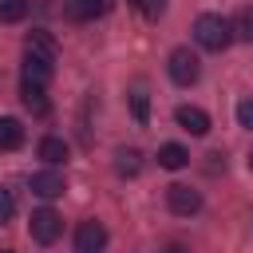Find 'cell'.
<instances>
[{
	"label": "cell",
	"mask_w": 253,
	"mask_h": 253,
	"mask_svg": "<svg viewBox=\"0 0 253 253\" xmlns=\"http://www.w3.org/2000/svg\"><path fill=\"white\" fill-rule=\"evenodd\" d=\"M12 213H16V198H12V190H4V186H0V225H4V221H12Z\"/></svg>",
	"instance_id": "19"
},
{
	"label": "cell",
	"mask_w": 253,
	"mask_h": 253,
	"mask_svg": "<svg viewBox=\"0 0 253 253\" xmlns=\"http://www.w3.org/2000/svg\"><path fill=\"white\" fill-rule=\"evenodd\" d=\"M166 71H170V79H174L178 87H190V83H198L202 63H198V55H194L190 47H174L170 59H166Z\"/></svg>",
	"instance_id": "2"
},
{
	"label": "cell",
	"mask_w": 253,
	"mask_h": 253,
	"mask_svg": "<svg viewBox=\"0 0 253 253\" xmlns=\"http://www.w3.org/2000/svg\"><path fill=\"white\" fill-rule=\"evenodd\" d=\"M138 8H142V16H146V20H158V16H162V8H166V0H138Z\"/></svg>",
	"instance_id": "21"
},
{
	"label": "cell",
	"mask_w": 253,
	"mask_h": 253,
	"mask_svg": "<svg viewBox=\"0 0 253 253\" xmlns=\"http://www.w3.org/2000/svg\"><path fill=\"white\" fill-rule=\"evenodd\" d=\"M107 249V229H103V221H79V229H75V253H103Z\"/></svg>",
	"instance_id": "4"
},
{
	"label": "cell",
	"mask_w": 253,
	"mask_h": 253,
	"mask_svg": "<svg viewBox=\"0 0 253 253\" xmlns=\"http://www.w3.org/2000/svg\"><path fill=\"white\" fill-rule=\"evenodd\" d=\"M166 206H170V213L190 217V213H198V210H202V194H198V190H190V186H170V190H166Z\"/></svg>",
	"instance_id": "5"
},
{
	"label": "cell",
	"mask_w": 253,
	"mask_h": 253,
	"mask_svg": "<svg viewBox=\"0 0 253 253\" xmlns=\"http://www.w3.org/2000/svg\"><path fill=\"white\" fill-rule=\"evenodd\" d=\"M28 186H32V194H36V198H59V194L67 190L59 170H40V174H32V178H28Z\"/></svg>",
	"instance_id": "6"
},
{
	"label": "cell",
	"mask_w": 253,
	"mask_h": 253,
	"mask_svg": "<svg viewBox=\"0 0 253 253\" xmlns=\"http://www.w3.org/2000/svg\"><path fill=\"white\" fill-rule=\"evenodd\" d=\"M237 123H241L245 130H253V99H241V103H237Z\"/></svg>",
	"instance_id": "20"
},
{
	"label": "cell",
	"mask_w": 253,
	"mask_h": 253,
	"mask_svg": "<svg viewBox=\"0 0 253 253\" xmlns=\"http://www.w3.org/2000/svg\"><path fill=\"white\" fill-rule=\"evenodd\" d=\"M103 12H111V0H67V16L71 20H95Z\"/></svg>",
	"instance_id": "11"
},
{
	"label": "cell",
	"mask_w": 253,
	"mask_h": 253,
	"mask_svg": "<svg viewBox=\"0 0 253 253\" xmlns=\"http://www.w3.org/2000/svg\"><path fill=\"white\" fill-rule=\"evenodd\" d=\"M174 119H178L182 130H190V134H198V138L210 134V115H206L202 107H186V103H182V107L174 111Z\"/></svg>",
	"instance_id": "8"
},
{
	"label": "cell",
	"mask_w": 253,
	"mask_h": 253,
	"mask_svg": "<svg viewBox=\"0 0 253 253\" xmlns=\"http://www.w3.org/2000/svg\"><path fill=\"white\" fill-rule=\"evenodd\" d=\"M249 166H253V154H249Z\"/></svg>",
	"instance_id": "23"
},
{
	"label": "cell",
	"mask_w": 253,
	"mask_h": 253,
	"mask_svg": "<svg viewBox=\"0 0 253 253\" xmlns=\"http://www.w3.org/2000/svg\"><path fill=\"white\" fill-rule=\"evenodd\" d=\"M194 40H198L206 51H225V47L233 43V28H229V20H225V16L206 12V16H198V20H194Z\"/></svg>",
	"instance_id": "1"
},
{
	"label": "cell",
	"mask_w": 253,
	"mask_h": 253,
	"mask_svg": "<svg viewBox=\"0 0 253 253\" xmlns=\"http://www.w3.org/2000/svg\"><path fill=\"white\" fill-rule=\"evenodd\" d=\"M24 51H28V55H36V59H47V63H55V55H59L55 40H51V36H47L43 28L28 32V40H24Z\"/></svg>",
	"instance_id": "7"
},
{
	"label": "cell",
	"mask_w": 253,
	"mask_h": 253,
	"mask_svg": "<svg viewBox=\"0 0 253 253\" xmlns=\"http://www.w3.org/2000/svg\"><path fill=\"white\" fill-rule=\"evenodd\" d=\"M24 142V126H20V119H0V150H16Z\"/></svg>",
	"instance_id": "14"
},
{
	"label": "cell",
	"mask_w": 253,
	"mask_h": 253,
	"mask_svg": "<svg viewBox=\"0 0 253 253\" xmlns=\"http://www.w3.org/2000/svg\"><path fill=\"white\" fill-rule=\"evenodd\" d=\"M162 253H190V249H186V245H178V241H174V245H166V249H162Z\"/></svg>",
	"instance_id": "22"
},
{
	"label": "cell",
	"mask_w": 253,
	"mask_h": 253,
	"mask_svg": "<svg viewBox=\"0 0 253 253\" xmlns=\"http://www.w3.org/2000/svg\"><path fill=\"white\" fill-rule=\"evenodd\" d=\"M115 170H119L123 178H134V174L142 170V150H134V146H123V150L115 154Z\"/></svg>",
	"instance_id": "13"
},
{
	"label": "cell",
	"mask_w": 253,
	"mask_h": 253,
	"mask_svg": "<svg viewBox=\"0 0 253 253\" xmlns=\"http://www.w3.org/2000/svg\"><path fill=\"white\" fill-rule=\"evenodd\" d=\"M51 79V63L47 59H36V55H24V71H20V83H32V87H47Z\"/></svg>",
	"instance_id": "9"
},
{
	"label": "cell",
	"mask_w": 253,
	"mask_h": 253,
	"mask_svg": "<svg viewBox=\"0 0 253 253\" xmlns=\"http://www.w3.org/2000/svg\"><path fill=\"white\" fill-rule=\"evenodd\" d=\"M20 103L36 115V119H43L47 111H51V103H47V95H43V87H32V83H20Z\"/></svg>",
	"instance_id": "10"
},
{
	"label": "cell",
	"mask_w": 253,
	"mask_h": 253,
	"mask_svg": "<svg viewBox=\"0 0 253 253\" xmlns=\"http://www.w3.org/2000/svg\"><path fill=\"white\" fill-rule=\"evenodd\" d=\"M28 16V0H0V20L4 24H20Z\"/></svg>",
	"instance_id": "17"
},
{
	"label": "cell",
	"mask_w": 253,
	"mask_h": 253,
	"mask_svg": "<svg viewBox=\"0 0 253 253\" xmlns=\"http://www.w3.org/2000/svg\"><path fill=\"white\" fill-rule=\"evenodd\" d=\"M130 107H134L138 123H146V87H142V83H138V87L130 91Z\"/></svg>",
	"instance_id": "18"
},
{
	"label": "cell",
	"mask_w": 253,
	"mask_h": 253,
	"mask_svg": "<svg viewBox=\"0 0 253 253\" xmlns=\"http://www.w3.org/2000/svg\"><path fill=\"white\" fill-rule=\"evenodd\" d=\"M28 229H32V237H36L40 245H51V241L63 233V217H59L55 210H47V206H43V210H36V213H32Z\"/></svg>",
	"instance_id": "3"
},
{
	"label": "cell",
	"mask_w": 253,
	"mask_h": 253,
	"mask_svg": "<svg viewBox=\"0 0 253 253\" xmlns=\"http://www.w3.org/2000/svg\"><path fill=\"white\" fill-rule=\"evenodd\" d=\"M229 28H233V40H245V43H253V8L237 12V20H229Z\"/></svg>",
	"instance_id": "16"
},
{
	"label": "cell",
	"mask_w": 253,
	"mask_h": 253,
	"mask_svg": "<svg viewBox=\"0 0 253 253\" xmlns=\"http://www.w3.org/2000/svg\"><path fill=\"white\" fill-rule=\"evenodd\" d=\"M40 158H43L47 166H59V162L67 158V142H63V138H51V134L40 138Z\"/></svg>",
	"instance_id": "15"
},
{
	"label": "cell",
	"mask_w": 253,
	"mask_h": 253,
	"mask_svg": "<svg viewBox=\"0 0 253 253\" xmlns=\"http://www.w3.org/2000/svg\"><path fill=\"white\" fill-rule=\"evenodd\" d=\"M186 162H190V150H186V146H178V142L158 146V166H162V170H182Z\"/></svg>",
	"instance_id": "12"
}]
</instances>
